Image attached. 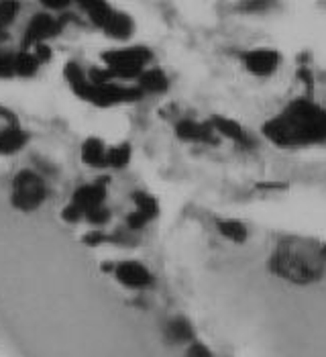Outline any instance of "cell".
<instances>
[{"label":"cell","instance_id":"6da1fadb","mask_svg":"<svg viewBox=\"0 0 326 357\" xmlns=\"http://www.w3.org/2000/svg\"><path fill=\"white\" fill-rule=\"evenodd\" d=\"M263 133L279 147H302L326 141V109L310 98H296L263 125Z\"/></svg>","mask_w":326,"mask_h":357},{"label":"cell","instance_id":"7a4b0ae2","mask_svg":"<svg viewBox=\"0 0 326 357\" xmlns=\"http://www.w3.org/2000/svg\"><path fill=\"white\" fill-rule=\"evenodd\" d=\"M270 270L286 282L306 286L318 282L325 275L326 259L314 241L302 237H288L275 249L270 259Z\"/></svg>","mask_w":326,"mask_h":357},{"label":"cell","instance_id":"3957f363","mask_svg":"<svg viewBox=\"0 0 326 357\" xmlns=\"http://www.w3.org/2000/svg\"><path fill=\"white\" fill-rule=\"evenodd\" d=\"M63 76L70 84V88L80 96L82 100H88L96 107H114V105H125V102H137L143 96V92L133 86H123V84L114 82H90V78L84 74V70L76 61L65 63Z\"/></svg>","mask_w":326,"mask_h":357},{"label":"cell","instance_id":"277c9868","mask_svg":"<svg viewBox=\"0 0 326 357\" xmlns=\"http://www.w3.org/2000/svg\"><path fill=\"white\" fill-rule=\"evenodd\" d=\"M151 52L143 45L135 47H123V50H110L102 55V61L107 63L110 80H133L139 78L145 70V66L151 61Z\"/></svg>","mask_w":326,"mask_h":357},{"label":"cell","instance_id":"5b68a950","mask_svg":"<svg viewBox=\"0 0 326 357\" xmlns=\"http://www.w3.org/2000/svg\"><path fill=\"white\" fill-rule=\"evenodd\" d=\"M45 196H47V186L39 174L31 169H23L15 176L13 180V206L15 208L23 213H31L43 204Z\"/></svg>","mask_w":326,"mask_h":357},{"label":"cell","instance_id":"8992f818","mask_svg":"<svg viewBox=\"0 0 326 357\" xmlns=\"http://www.w3.org/2000/svg\"><path fill=\"white\" fill-rule=\"evenodd\" d=\"M107 198V186L96 182V184H88L76 190L72 202L63 208V219L70 222H76L82 217H86L88 213H92L94 208L102 206Z\"/></svg>","mask_w":326,"mask_h":357},{"label":"cell","instance_id":"52a82bcc","mask_svg":"<svg viewBox=\"0 0 326 357\" xmlns=\"http://www.w3.org/2000/svg\"><path fill=\"white\" fill-rule=\"evenodd\" d=\"M244 70L253 76L259 78H267L277 72L279 63H281V55L277 54L275 50L270 47H257V50H249L241 55Z\"/></svg>","mask_w":326,"mask_h":357},{"label":"cell","instance_id":"ba28073f","mask_svg":"<svg viewBox=\"0 0 326 357\" xmlns=\"http://www.w3.org/2000/svg\"><path fill=\"white\" fill-rule=\"evenodd\" d=\"M61 21L55 19L54 15L47 13H39L29 21L27 29H25V37H23V47H35L47 39H52L55 35L61 33Z\"/></svg>","mask_w":326,"mask_h":357},{"label":"cell","instance_id":"9c48e42d","mask_svg":"<svg viewBox=\"0 0 326 357\" xmlns=\"http://www.w3.org/2000/svg\"><path fill=\"white\" fill-rule=\"evenodd\" d=\"M114 278L123 286H127L131 290H143V288H149L153 284L151 272L139 261H121V264H116L114 266Z\"/></svg>","mask_w":326,"mask_h":357},{"label":"cell","instance_id":"30bf717a","mask_svg":"<svg viewBox=\"0 0 326 357\" xmlns=\"http://www.w3.org/2000/svg\"><path fill=\"white\" fill-rule=\"evenodd\" d=\"M176 133L178 137L190 143H208V145L217 143V133L210 127V123H198V121L184 119L176 125Z\"/></svg>","mask_w":326,"mask_h":357},{"label":"cell","instance_id":"8fae6325","mask_svg":"<svg viewBox=\"0 0 326 357\" xmlns=\"http://www.w3.org/2000/svg\"><path fill=\"white\" fill-rule=\"evenodd\" d=\"M210 127L215 129L217 135L231 139V141L239 143L241 147H251V145H253V141H251V137L244 133L243 127H241L237 121L228 119V116H220V114L212 116V119H210Z\"/></svg>","mask_w":326,"mask_h":357},{"label":"cell","instance_id":"7c38bea8","mask_svg":"<svg viewBox=\"0 0 326 357\" xmlns=\"http://www.w3.org/2000/svg\"><path fill=\"white\" fill-rule=\"evenodd\" d=\"M102 31H104L109 37H112V39H121V41H125V39H129V37L133 35V31H135V23H133V19H131L127 13L112 10V15L109 17V21L104 23Z\"/></svg>","mask_w":326,"mask_h":357},{"label":"cell","instance_id":"4fadbf2b","mask_svg":"<svg viewBox=\"0 0 326 357\" xmlns=\"http://www.w3.org/2000/svg\"><path fill=\"white\" fill-rule=\"evenodd\" d=\"M29 135L19 125H8L0 131V153L13 155L27 145Z\"/></svg>","mask_w":326,"mask_h":357},{"label":"cell","instance_id":"5bb4252c","mask_svg":"<svg viewBox=\"0 0 326 357\" xmlns=\"http://www.w3.org/2000/svg\"><path fill=\"white\" fill-rule=\"evenodd\" d=\"M165 339L171 345H184L190 343L194 339V329H192L190 321L184 317H176L165 325Z\"/></svg>","mask_w":326,"mask_h":357},{"label":"cell","instance_id":"9a60e30c","mask_svg":"<svg viewBox=\"0 0 326 357\" xmlns=\"http://www.w3.org/2000/svg\"><path fill=\"white\" fill-rule=\"evenodd\" d=\"M139 80V90L141 92H149V94H160V92H165L167 90V86H169V80H167V76L163 74V70L160 68H145L143 70V74L137 78Z\"/></svg>","mask_w":326,"mask_h":357},{"label":"cell","instance_id":"2e32d148","mask_svg":"<svg viewBox=\"0 0 326 357\" xmlns=\"http://www.w3.org/2000/svg\"><path fill=\"white\" fill-rule=\"evenodd\" d=\"M107 151H109V147L104 145L102 139L90 137L82 145V160L92 167H102V165H107Z\"/></svg>","mask_w":326,"mask_h":357},{"label":"cell","instance_id":"e0dca14e","mask_svg":"<svg viewBox=\"0 0 326 357\" xmlns=\"http://www.w3.org/2000/svg\"><path fill=\"white\" fill-rule=\"evenodd\" d=\"M78 2L80 8L88 15V19L96 25V27H104V23L109 21V17L112 15V8L107 0H72Z\"/></svg>","mask_w":326,"mask_h":357},{"label":"cell","instance_id":"ac0fdd59","mask_svg":"<svg viewBox=\"0 0 326 357\" xmlns=\"http://www.w3.org/2000/svg\"><path fill=\"white\" fill-rule=\"evenodd\" d=\"M39 59L37 55L29 50H23L19 54H15V76H21V78H31L35 76L37 68H39Z\"/></svg>","mask_w":326,"mask_h":357},{"label":"cell","instance_id":"d6986e66","mask_svg":"<svg viewBox=\"0 0 326 357\" xmlns=\"http://www.w3.org/2000/svg\"><path fill=\"white\" fill-rule=\"evenodd\" d=\"M218 231H220V235L222 237H226L228 241H233V243H244L247 241V227H244L243 222H239V220L235 219H224V220H218Z\"/></svg>","mask_w":326,"mask_h":357},{"label":"cell","instance_id":"ffe728a7","mask_svg":"<svg viewBox=\"0 0 326 357\" xmlns=\"http://www.w3.org/2000/svg\"><path fill=\"white\" fill-rule=\"evenodd\" d=\"M133 202H135V213H139L147 222L151 219H155L157 213H160V204H157V200L151 194L135 192L133 194Z\"/></svg>","mask_w":326,"mask_h":357},{"label":"cell","instance_id":"44dd1931","mask_svg":"<svg viewBox=\"0 0 326 357\" xmlns=\"http://www.w3.org/2000/svg\"><path fill=\"white\" fill-rule=\"evenodd\" d=\"M131 162V145L129 143H121V145H114L109 147L107 151V165L112 167H125Z\"/></svg>","mask_w":326,"mask_h":357},{"label":"cell","instance_id":"7402d4cb","mask_svg":"<svg viewBox=\"0 0 326 357\" xmlns=\"http://www.w3.org/2000/svg\"><path fill=\"white\" fill-rule=\"evenodd\" d=\"M19 0H0V25L6 27L15 21V17L19 15Z\"/></svg>","mask_w":326,"mask_h":357},{"label":"cell","instance_id":"603a6c76","mask_svg":"<svg viewBox=\"0 0 326 357\" xmlns=\"http://www.w3.org/2000/svg\"><path fill=\"white\" fill-rule=\"evenodd\" d=\"M273 4H275V0H241L239 2V10L241 13H249V15H257V13H265V10H270Z\"/></svg>","mask_w":326,"mask_h":357},{"label":"cell","instance_id":"cb8c5ba5","mask_svg":"<svg viewBox=\"0 0 326 357\" xmlns=\"http://www.w3.org/2000/svg\"><path fill=\"white\" fill-rule=\"evenodd\" d=\"M15 76V54H0V78Z\"/></svg>","mask_w":326,"mask_h":357},{"label":"cell","instance_id":"d4e9b609","mask_svg":"<svg viewBox=\"0 0 326 357\" xmlns=\"http://www.w3.org/2000/svg\"><path fill=\"white\" fill-rule=\"evenodd\" d=\"M86 219L90 220L92 225H107V222L110 220L109 208H104V204H102V206L94 208L92 213H88V215H86Z\"/></svg>","mask_w":326,"mask_h":357},{"label":"cell","instance_id":"484cf974","mask_svg":"<svg viewBox=\"0 0 326 357\" xmlns=\"http://www.w3.org/2000/svg\"><path fill=\"white\" fill-rule=\"evenodd\" d=\"M186 357H212V351L204 343H192L186 351Z\"/></svg>","mask_w":326,"mask_h":357},{"label":"cell","instance_id":"4316f807","mask_svg":"<svg viewBox=\"0 0 326 357\" xmlns=\"http://www.w3.org/2000/svg\"><path fill=\"white\" fill-rule=\"evenodd\" d=\"M45 8H49V10H63V8H68L70 6V2L72 0H39Z\"/></svg>","mask_w":326,"mask_h":357},{"label":"cell","instance_id":"83f0119b","mask_svg":"<svg viewBox=\"0 0 326 357\" xmlns=\"http://www.w3.org/2000/svg\"><path fill=\"white\" fill-rule=\"evenodd\" d=\"M320 251H323V257H325V259H326V243H325V245H323V248H320Z\"/></svg>","mask_w":326,"mask_h":357},{"label":"cell","instance_id":"f1b7e54d","mask_svg":"<svg viewBox=\"0 0 326 357\" xmlns=\"http://www.w3.org/2000/svg\"><path fill=\"white\" fill-rule=\"evenodd\" d=\"M0 39H2V35H0Z\"/></svg>","mask_w":326,"mask_h":357}]
</instances>
